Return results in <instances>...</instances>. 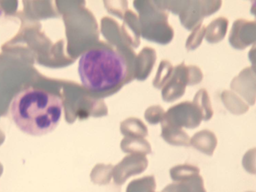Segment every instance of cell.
<instances>
[{"mask_svg":"<svg viewBox=\"0 0 256 192\" xmlns=\"http://www.w3.org/2000/svg\"><path fill=\"white\" fill-rule=\"evenodd\" d=\"M172 64L166 60L161 61L154 82V86L160 89L166 84L170 78L174 70Z\"/></svg>","mask_w":256,"mask_h":192,"instance_id":"obj_15","label":"cell"},{"mask_svg":"<svg viewBox=\"0 0 256 192\" xmlns=\"http://www.w3.org/2000/svg\"><path fill=\"white\" fill-rule=\"evenodd\" d=\"M202 120L200 112L194 104L184 101L170 107L164 113L161 123L180 128H194Z\"/></svg>","mask_w":256,"mask_h":192,"instance_id":"obj_3","label":"cell"},{"mask_svg":"<svg viewBox=\"0 0 256 192\" xmlns=\"http://www.w3.org/2000/svg\"><path fill=\"white\" fill-rule=\"evenodd\" d=\"M192 102L200 112L202 120H208L212 118L214 112L206 90L201 88L198 90L195 94Z\"/></svg>","mask_w":256,"mask_h":192,"instance_id":"obj_13","label":"cell"},{"mask_svg":"<svg viewBox=\"0 0 256 192\" xmlns=\"http://www.w3.org/2000/svg\"><path fill=\"white\" fill-rule=\"evenodd\" d=\"M161 136L168 144L176 146H190V138L182 128L161 123Z\"/></svg>","mask_w":256,"mask_h":192,"instance_id":"obj_10","label":"cell"},{"mask_svg":"<svg viewBox=\"0 0 256 192\" xmlns=\"http://www.w3.org/2000/svg\"><path fill=\"white\" fill-rule=\"evenodd\" d=\"M222 5V0H190L187 7L178 15L180 22L186 30H192L202 24L204 18L216 12Z\"/></svg>","mask_w":256,"mask_h":192,"instance_id":"obj_4","label":"cell"},{"mask_svg":"<svg viewBox=\"0 0 256 192\" xmlns=\"http://www.w3.org/2000/svg\"><path fill=\"white\" fill-rule=\"evenodd\" d=\"M256 80L255 67L248 66L233 78L230 88L232 92L238 94L250 105H254L256 102Z\"/></svg>","mask_w":256,"mask_h":192,"instance_id":"obj_6","label":"cell"},{"mask_svg":"<svg viewBox=\"0 0 256 192\" xmlns=\"http://www.w3.org/2000/svg\"><path fill=\"white\" fill-rule=\"evenodd\" d=\"M228 24V20L224 16H220L212 21L206 27L205 38L211 44L221 41L226 36Z\"/></svg>","mask_w":256,"mask_h":192,"instance_id":"obj_11","label":"cell"},{"mask_svg":"<svg viewBox=\"0 0 256 192\" xmlns=\"http://www.w3.org/2000/svg\"><path fill=\"white\" fill-rule=\"evenodd\" d=\"M256 22L238 18L233 22L228 36L231 46L237 50H244L255 44Z\"/></svg>","mask_w":256,"mask_h":192,"instance_id":"obj_5","label":"cell"},{"mask_svg":"<svg viewBox=\"0 0 256 192\" xmlns=\"http://www.w3.org/2000/svg\"><path fill=\"white\" fill-rule=\"evenodd\" d=\"M164 113V110L161 106H154L148 109L146 118L150 123L156 124L162 120Z\"/></svg>","mask_w":256,"mask_h":192,"instance_id":"obj_19","label":"cell"},{"mask_svg":"<svg viewBox=\"0 0 256 192\" xmlns=\"http://www.w3.org/2000/svg\"><path fill=\"white\" fill-rule=\"evenodd\" d=\"M220 98L226 108L234 114L240 115L249 110L247 104L232 90H223L221 93Z\"/></svg>","mask_w":256,"mask_h":192,"instance_id":"obj_12","label":"cell"},{"mask_svg":"<svg viewBox=\"0 0 256 192\" xmlns=\"http://www.w3.org/2000/svg\"><path fill=\"white\" fill-rule=\"evenodd\" d=\"M248 58L250 60L252 64V66L254 67H255V46L252 47L248 52Z\"/></svg>","mask_w":256,"mask_h":192,"instance_id":"obj_21","label":"cell"},{"mask_svg":"<svg viewBox=\"0 0 256 192\" xmlns=\"http://www.w3.org/2000/svg\"><path fill=\"white\" fill-rule=\"evenodd\" d=\"M205 33L206 26L202 24L194 28L186 39V50H190L196 48L201 44Z\"/></svg>","mask_w":256,"mask_h":192,"instance_id":"obj_17","label":"cell"},{"mask_svg":"<svg viewBox=\"0 0 256 192\" xmlns=\"http://www.w3.org/2000/svg\"></svg>","mask_w":256,"mask_h":192,"instance_id":"obj_22","label":"cell"},{"mask_svg":"<svg viewBox=\"0 0 256 192\" xmlns=\"http://www.w3.org/2000/svg\"><path fill=\"white\" fill-rule=\"evenodd\" d=\"M215 134L208 130H203L196 133L190 140V145L208 156H212L217 146Z\"/></svg>","mask_w":256,"mask_h":192,"instance_id":"obj_8","label":"cell"},{"mask_svg":"<svg viewBox=\"0 0 256 192\" xmlns=\"http://www.w3.org/2000/svg\"><path fill=\"white\" fill-rule=\"evenodd\" d=\"M78 71L86 88L101 92L116 87L125 78L127 66L124 57L116 51L96 48L81 55Z\"/></svg>","mask_w":256,"mask_h":192,"instance_id":"obj_2","label":"cell"},{"mask_svg":"<svg viewBox=\"0 0 256 192\" xmlns=\"http://www.w3.org/2000/svg\"><path fill=\"white\" fill-rule=\"evenodd\" d=\"M162 192H206L202 178L199 174L188 179L170 184Z\"/></svg>","mask_w":256,"mask_h":192,"instance_id":"obj_9","label":"cell"},{"mask_svg":"<svg viewBox=\"0 0 256 192\" xmlns=\"http://www.w3.org/2000/svg\"><path fill=\"white\" fill-rule=\"evenodd\" d=\"M187 86H194L200 82L203 74L200 68L193 64L187 66Z\"/></svg>","mask_w":256,"mask_h":192,"instance_id":"obj_18","label":"cell"},{"mask_svg":"<svg viewBox=\"0 0 256 192\" xmlns=\"http://www.w3.org/2000/svg\"><path fill=\"white\" fill-rule=\"evenodd\" d=\"M187 83V66L182 62L174 67L170 78L162 87V100L170 102L180 98L185 92Z\"/></svg>","mask_w":256,"mask_h":192,"instance_id":"obj_7","label":"cell"},{"mask_svg":"<svg viewBox=\"0 0 256 192\" xmlns=\"http://www.w3.org/2000/svg\"><path fill=\"white\" fill-rule=\"evenodd\" d=\"M190 0H157L156 6L160 9L170 11L174 14H180L187 7Z\"/></svg>","mask_w":256,"mask_h":192,"instance_id":"obj_16","label":"cell"},{"mask_svg":"<svg viewBox=\"0 0 256 192\" xmlns=\"http://www.w3.org/2000/svg\"><path fill=\"white\" fill-rule=\"evenodd\" d=\"M198 167L188 164H178L170 170V178L175 182L182 181L198 174Z\"/></svg>","mask_w":256,"mask_h":192,"instance_id":"obj_14","label":"cell"},{"mask_svg":"<svg viewBox=\"0 0 256 192\" xmlns=\"http://www.w3.org/2000/svg\"><path fill=\"white\" fill-rule=\"evenodd\" d=\"M63 104L58 96L44 90L28 88L12 100L10 112L22 132L39 136L52 132L62 116Z\"/></svg>","mask_w":256,"mask_h":192,"instance_id":"obj_1","label":"cell"},{"mask_svg":"<svg viewBox=\"0 0 256 192\" xmlns=\"http://www.w3.org/2000/svg\"><path fill=\"white\" fill-rule=\"evenodd\" d=\"M256 148L250 149L244 155L242 159V166L249 173L256 174L255 168Z\"/></svg>","mask_w":256,"mask_h":192,"instance_id":"obj_20","label":"cell"}]
</instances>
